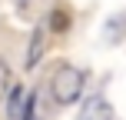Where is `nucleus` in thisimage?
<instances>
[{
	"mask_svg": "<svg viewBox=\"0 0 126 120\" xmlns=\"http://www.w3.org/2000/svg\"><path fill=\"white\" fill-rule=\"evenodd\" d=\"M7 94H10V67L0 60V100H3Z\"/></svg>",
	"mask_w": 126,
	"mask_h": 120,
	"instance_id": "nucleus-7",
	"label": "nucleus"
},
{
	"mask_svg": "<svg viewBox=\"0 0 126 120\" xmlns=\"http://www.w3.org/2000/svg\"><path fill=\"white\" fill-rule=\"evenodd\" d=\"M43 40H47V30H43V27H37V30L30 33V44H27V57H23V63H27L30 70L40 63V57H43Z\"/></svg>",
	"mask_w": 126,
	"mask_h": 120,
	"instance_id": "nucleus-2",
	"label": "nucleus"
},
{
	"mask_svg": "<svg viewBox=\"0 0 126 120\" xmlns=\"http://www.w3.org/2000/svg\"><path fill=\"white\" fill-rule=\"evenodd\" d=\"M37 107H40L37 94H30V97L23 100V110H20V120H37Z\"/></svg>",
	"mask_w": 126,
	"mask_h": 120,
	"instance_id": "nucleus-6",
	"label": "nucleus"
},
{
	"mask_svg": "<svg viewBox=\"0 0 126 120\" xmlns=\"http://www.w3.org/2000/svg\"><path fill=\"white\" fill-rule=\"evenodd\" d=\"M106 117H110V107H106L103 97H90V100H86V110L80 114V120H106Z\"/></svg>",
	"mask_w": 126,
	"mask_h": 120,
	"instance_id": "nucleus-3",
	"label": "nucleus"
},
{
	"mask_svg": "<svg viewBox=\"0 0 126 120\" xmlns=\"http://www.w3.org/2000/svg\"><path fill=\"white\" fill-rule=\"evenodd\" d=\"M47 27H50L53 33H66V30H70V13L63 10V7H53V13H50V20H47Z\"/></svg>",
	"mask_w": 126,
	"mask_h": 120,
	"instance_id": "nucleus-4",
	"label": "nucleus"
},
{
	"mask_svg": "<svg viewBox=\"0 0 126 120\" xmlns=\"http://www.w3.org/2000/svg\"><path fill=\"white\" fill-rule=\"evenodd\" d=\"M20 97H23V90H20L17 83H13V90H10V107H7V114H10V120H13V117H20V110H23Z\"/></svg>",
	"mask_w": 126,
	"mask_h": 120,
	"instance_id": "nucleus-5",
	"label": "nucleus"
},
{
	"mask_svg": "<svg viewBox=\"0 0 126 120\" xmlns=\"http://www.w3.org/2000/svg\"><path fill=\"white\" fill-rule=\"evenodd\" d=\"M50 94H53V100H57L60 107L76 103L80 94H83V73L76 67H60L57 73H53V80H50Z\"/></svg>",
	"mask_w": 126,
	"mask_h": 120,
	"instance_id": "nucleus-1",
	"label": "nucleus"
}]
</instances>
